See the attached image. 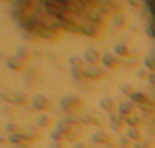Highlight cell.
Listing matches in <instances>:
<instances>
[{"label": "cell", "instance_id": "8992f818", "mask_svg": "<svg viewBox=\"0 0 155 148\" xmlns=\"http://www.w3.org/2000/svg\"><path fill=\"white\" fill-rule=\"evenodd\" d=\"M103 61H105V64H106V66H112V64L115 63V59H113V58L110 56V54H106V56L103 58Z\"/></svg>", "mask_w": 155, "mask_h": 148}, {"label": "cell", "instance_id": "7a4b0ae2", "mask_svg": "<svg viewBox=\"0 0 155 148\" xmlns=\"http://www.w3.org/2000/svg\"><path fill=\"white\" fill-rule=\"evenodd\" d=\"M85 59H87L91 64H94V63H98L99 61V54L96 52V51H89V52L85 54Z\"/></svg>", "mask_w": 155, "mask_h": 148}, {"label": "cell", "instance_id": "3957f363", "mask_svg": "<svg viewBox=\"0 0 155 148\" xmlns=\"http://www.w3.org/2000/svg\"><path fill=\"white\" fill-rule=\"evenodd\" d=\"M129 96H131V99H133V101H143V99H145L143 92H138V91H133Z\"/></svg>", "mask_w": 155, "mask_h": 148}, {"label": "cell", "instance_id": "ba28073f", "mask_svg": "<svg viewBox=\"0 0 155 148\" xmlns=\"http://www.w3.org/2000/svg\"><path fill=\"white\" fill-rule=\"evenodd\" d=\"M89 75H94V77H98V75H103V71L99 70V68H91V70L87 71Z\"/></svg>", "mask_w": 155, "mask_h": 148}, {"label": "cell", "instance_id": "4fadbf2b", "mask_svg": "<svg viewBox=\"0 0 155 148\" xmlns=\"http://www.w3.org/2000/svg\"><path fill=\"white\" fill-rule=\"evenodd\" d=\"M122 91H124V92H131V91H133V89H131L129 85H126V87H122Z\"/></svg>", "mask_w": 155, "mask_h": 148}, {"label": "cell", "instance_id": "5b68a950", "mask_svg": "<svg viewBox=\"0 0 155 148\" xmlns=\"http://www.w3.org/2000/svg\"><path fill=\"white\" fill-rule=\"evenodd\" d=\"M131 112V103H122L120 105V113H129Z\"/></svg>", "mask_w": 155, "mask_h": 148}, {"label": "cell", "instance_id": "277c9868", "mask_svg": "<svg viewBox=\"0 0 155 148\" xmlns=\"http://www.w3.org/2000/svg\"><path fill=\"white\" fill-rule=\"evenodd\" d=\"M127 136H129V138H131V140H140L141 136H140V131H138V129H129V133H127Z\"/></svg>", "mask_w": 155, "mask_h": 148}, {"label": "cell", "instance_id": "9c48e42d", "mask_svg": "<svg viewBox=\"0 0 155 148\" xmlns=\"http://www.w3.org/2000/svg\"><path fill=\"white\" fill-rule=\"evenodd\" d=\"M101 105L105 106V110H112L113 103H112V101H110V99H105V101H103V103H101Z\"/></svg>", "mask_w": 155, "mask_h": 148}, {"label": "cell", "instance_id": "5bb4252c", "mask_svg": "<svg viewBox=\"0 0 155 148\" xmlns=\"http://www.w3.org/2000/svg\"><path fill=\"white\" fill-rule=\"evenodd\" d=\"M80 2H85V4H87V2H91V0H80Z\"/></svg>", "mask_w": 155, "mask_h": 148}, {"label": "cell", "instance_id": "8fae6325", "mask_svg": "<svg viewBox=\"0 0 155 148\" xmlns=\"http://www.w3.org/2000/svg\"><path fill=\"white\" fill-rule=\"evenodd\" d=\"M127 124H129L131 127H134L136 124H138V119H134V117H131V119H127Z\"/></svg>", "mask_w": 155, "mask_h": 148}, {"label": "cell", "instance_id": "7c38bea8", "mask_svg": "<svg viewBox=\"0 0 155 148\" xmlns=\"http://www.w3.org/2000/svg\"><path fill=\"white\" fill-rule=\"evenodd\" d=\"M148 82H150V84H155V73H150V75H148Z\"/></svg>", "mask_w": 155, "mask_h": 148}, {"label": "cell", "instance_id": "30bf717a", "mask_svg": "<svg viewBox=\"0 0 155 148\" xmlns=\"http://www.w3.org/2000/svg\"><path fill=\"white\" fill-rule=\"evenodd\" d=\"M115 51H117L119 54H122V56H124V54H126V52H127V49H126V47H124V45H117V47H115Z\"/></svg>", "mask_w": 155, "mask_h": 148}, {"label": "cell", "instance_id": "52a82bcc", "mask_svg": "<svg viewBox=\"0 0 155 148\" xmlns=\"http://www.w3.org/2000/svg\"><path fill=\"white\" fill-rule=\"evenodd\" d=\"M94 141H99V143H108V138H105V134H96V136H94Z\"/></svg>", "mask_w": 155, "mask_h": 148}, {"label": "cell", "instance_id": "6da1fadb", "mask_svg": "<svg viewBox=\"0 0 155 148\" xmlns=\"http://www.w3.org/2000/svg\"><path fill=\"white\" fill-rule=\"evenodd\" d=\"M145 5H147L148 19H150V33L155 40V0H145Z\"/></svg>", "mask_w": 155, "mask_h": 148}]
</instances>
